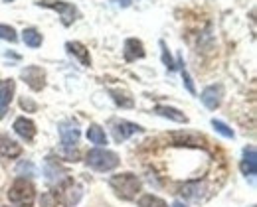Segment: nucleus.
Wrapping results in <instances>:
<instances>
[{"label":"nucleus","instance_id":"obj_1","mask_svg":"<svg viewBox=\"0 0 257 207\" xmlns=\"http://www.w3.org/2000/svg\"><path fill=\"white\" fill-rule=\"evenodd\" d=\"M109 186L113 188V192L121 198V200H135L137 194L141 192V180L135 176V174H119V176H113L109 180Z\"/></svg>","mask_w":257,"mask_h":207},{"label":"nucleus","instance_id":"obj_2","mask_svg":"<svg viewBox=\"0 0 257 207\" xmlns=\"http://www.w3.org/2000/svg\"><path fill=\"white\" fill-rule=\"evenodd\" d=\"M87 166L93 168L97 172H111L119 166V156L107 148H93L87 152V158H85Z\"/></svg>","mask_w":257,"mask_h":207},{"label":"nucleus","instance_id":"obj_3","mask_svg":"<svg viewBox=\"0 0 257 207\" xmlns=\"http://www.w3.org/2000/svg\"><path fill=\"white\" fill-rule=\"evenodd\" d=\"M8 200L14 204V206H20V207H28L34 204L36 200V188L30 180L26 178H18L10 190H8Z\"/></svg>","mask_w":257,"mask_h":207},{"label":"nucleus","instance_id":"obj_4","mask_svg":"<svg viewBox=\"0 0 257 207\" xmlns=\"http://www.w3.org/2000/svg\"><path fill=\"white\" fill-rule=\"evenodd\" d=\"M40 6H46V8H52V10H56V12H60L62 14V22H64V26H69L73 20H75V16H77V10H75V6L73 4H69V2H52V0H40L38 2Z\"/></svg>","mask_w":257,"mask_h":207},{"label":"nucleus","instance_id":"obj_5","mask_svg":"<svg viewBox=\"0 0 257 207\" xmlns=\"http://www.w3.org/2000/svg\"><path fill=\"white\" fill-rule=\"evenodd\" d=\"M200 99H202V103H204L206 108L216 110L222 104V99H224V87L222 85H210V87H206L202 91Z\"/></svg>","mask_w":257,"mask_h":207},{"label":"nucleus","instance_id":"obj_6","mask_svg":"<svg viewBox=\"0 0 257 207\" xmlns=\"http://www.w3.org/2000/svg\"><path fill=\"white\" fill-rule=\"evenodd\" d=\"M44 176H46V180L52 186H62L64 182H67V172H65L58 162H54L52 158H48L44 162Z\"/></svg>","mask_w":257,"mask_h":207},{"label":"nucleus","instance_id":"obj_7","mask_svg":"<svg viewBox=\"0 0 257 207\" xmlns=\"http://www.w3.org/2000/svg\"><path fill=\"white\" fill-rule=\"evenodd\" d=\"M22 79L28 83V87L34 91H42L44 85H46V73L44 69L38 68V66H30L22 71Z\"/></svg>","mask_w":257,"mask_h":207},{"label":"nucleus","instance_id":"obj_8","mask_svg":"<svg viewBox=\"0 0 257 207\" xmlns=\"http://www.w3.org/2000/svg\"><path fill=\"white\" fill-rule=\"evenodd\" d=\"M111 130H113V138L117 142H123V140H127L128 136H133L137 132H143V126H139L135 122H128V120H115Z\"/></svg>","mask_w":257,"mask_h":207},{"label":"nucleus","instance_id":"obj_9","mask_svg":"<svg viewBox=\"0 0 257 207\" xmlns=\"http://www.w3.org/2000/svg\"><path fill=\"white\" fill-rule=\"evenodd\" d=\"M60 140L65 148H73L79 140V128L73 120H65L60 124Z\"/></svg>","mask_w":257,"mask_h":207},{"label":"nucleus","instance_id":"obj_10","mask_svg":"<svg viewBox=\"0 0 257 207\" xmlns=\"http://www.w3.org/2000/svg\"><path fill=\"white\" fill-rule=\"evenodd\" d=\"M65 50H67L69 56H73L83 68H89V66H91L89 50H87L83 44H79V42H67V44H65Z\"/></svg>","mask_w":257,"mask_h":207},{"label":"nucleus","instance_id":"obj_11","mask_svg":"<svg viewBox=\"0 0 257 207\" xmlns=\"http://www.w3.org/2000/svg\"><path fill=\"white\" fill-rule=\"evenodd\" d=\"M239 168H241L243 176H255L257 174V152L253 146L243 150V158H241Z\"/></svg>","mask_w":257,"mask_h":207},{"label":"nucleus","instance_id":"obj_12","mask_svg":"<svg viewBox=\"0 0 257 207\" xmlns=\"http://www.w3.org/2000/svg\"><path fill=\"white\" fill-rule=\"evenodd\" d=\"M14 81L12 79H0V118L4 116L6 112V106L12 101V95H14Z\"/></svg>","mask_w":257,"mask_h":207},{"label":"nucleus","instance_id":"obj_13","mask_svg":"<svg viewBox=\"0 0 257 207\" xmlns=\"http://www.w3.org/2000/svg\"><path fill=\"white\" fill-rule=\"evenodd\" d=\"M14 132L18 136H22L24 140H32L36 136V124L30 118H26V116H18L14 120Z\"/></svg>","mask_w":257,"mask_h":207},{"label":"nucleus","instance_id":"obj_14","mask_svg":"<svg viewBox=\"0 0 257 207\" xmlns=\"http://www.w3.org/2000/svg\"><path fill=\"white\" fill-rule=\"evenodd\" d=\"M155 112L164 116V118L174 120V122H184V124L188 122V116H186L182 110H178V108H174V106H168V104H157V106H155Z\"/></svg>","mask_w":257,"mask_h":207},{"label":"nucleus","instance_id":"obj_15","mask_svg":"<svg viewBox=\"0 0 257 207\" xmlns=\"http://www.w3.org/2000/svg\"><path fill=\"white\" fill-rule=\"evenodd\" d=\"M145 58V46L141 40H135L131 38L125 42V60L127 62H135V60H141Z\"/></svg>","mask_w":257,"mask_h":207},{"label":"nucleus","instance_id":"obj_16","mask_svg":"<svg viewBox=\"0 0 257 207\" xmlns=\"http://www.w3.org/2000/svg\"><path fill=\"white\" fill-rule=\"evenodd\" d=\"M0 154L6 158H16L22 154V146L10 136H0Z\"/></svg>","mask_w":257,"mask_h":207},{"label":"nucleus","instance_id":"obj_17","mask_svg":"<svg viewBox=\"0 0 257 207\" xmlns=\"http://www.w3.org/2000/svg\"><path fill=\"white\" fill-rule=\"evenodd\" d=\"M204 190H206L204 184H200V182H190V184H184V186L180 188V194H182V198H186V200L200 202L202 196H204Z\"/></svg>","mask_w":257,"mask_h":207},{"label":"nucleus","instance_id":"obj_18","mask_svg":"<svg viewBox=\"0 0 257 207\" xmlns=\"http://www.w3.org/2000/svg\"><path fill=\"white\" fill-rule=\"evenodd\" d=\"M81 196H83L81 188H79L77 184H69L67 188H64V192H62V202H64L65 206L73 207L81 200Z\"/></svg>","mask_w":257,"mask_h":207},{"label":"nucleus","instance_id":"obj_19","mask_svg":"<svg viewBox=\"0 0 257 207\" xmlns=\"http://www.w3.org/2000/svg\"><path fill=\"white\" fill-rule=\"evenodd\" d=\"M172 140L180 146H202V142H204V138L194 134V132H174Z\"/></svg>","mask_w":257,"mask_h":207},{"label":"nucleus","instance_id":"obj_20","mask_svg":"<svg viewBox=\"0 0 257 207\" xmlns=\"http://www.w3.org/2000/svg\"><path fill=\"white\" fill-rule=\"evenodd\" d=\"M22 40H24V44H26L28 48H40L42 42H44L42 34H40L36 28H26V30L22 32Z\"/></svg>","mask_w":257,"mask_h":207},{"label":"nucleus","instance_id":"obj_21","mask_svg":"<svg viewBox=\"0 0 257 207\" xmlns=\"http://www.w3.org/2000/svg\"><path fill=\"white\" fill-rule=\"evenodd\" d=\"M87 138H89L93 144H97L99 148L107 144V134H105V130H103L99 124H91V126L87 128Z\"/></svg>","mask_w":257,"mask_h":207},{"label":"nucleus","instance_id":"obj_22","mask_svg":"<svg viewBox=\"0 0 257 207\" xmlns=\"http://www.w3.org/2000/svg\"><path fill=\"white\" fill-rule=\"evenodd\" d=\"M139 207H168V206H166V202L161 200V198H157L153 194H147V196H143L139 200Z\"/></svg>","mask_w":257,"mask_h":207},{"label":"nucleus","instance_id":"obj_23","mask_svg":"<svg viewBox=\"0 0 257 207\" xmlns=\"http://www.w3.org/2000/svg\"><path fill=\"white\" fill-rule=\"evenodd\" d=\"M212 126H214V130H216V132H220V134H222V136H225V138L235 136V134H233V130H231V128H229L225 122H222V120H216V118H214V120H212Z\"/></svg>","mask_w":257,"mask_h":207},{"label":"nucleus","instance_id":"obj_24","mask_svg":"<svg viewBox=\"0 0 257 207\" xmlns=\"http://www.w3.org/2000/svg\"><path fill=\"white\" fill-rule=\"evenodd\" d=\"M0 38H2V40H6V42H12V44L18 40L16 30H14L12 26H6V24H0Z\"/></svg>","mask_w":257,"mask_h":207},{"label":"nucleus","instance_id":"obj_25","mask_svg":"<svg viewBox=\"0 0 257 207\" xmlns=\"http://www.w3.org/2000/svg\"><path fill=\"white\" fill-rule=\"evenodd\" d=\"M161 48H162V62H164V66L170 69H174V62H172V58H170V54H168V50H166V44L161 42Z\"/></svg>","mask_w":257,"mask_h":207},{"label":"nucleus","instance_id":"obj_26","mask_svg":"<svg viewBox=\"0 0 257 207\" xmlns=\"http://www.w3.org/2000/svg\"><path fill=\"white\" fill-rule=\"evenodd\" d=\"M182 81H184V87L188 89V93L196 95V87H194L192 77H190V73H188V71H182Z\"/></svg>","mask_w":257,"mask_h":207},{"label":"nucleus","instance_id":"obj_27","mask_svg":"<svg viewBox=\"0 0 257 207\" xmlns=\"http://www.w3.org/2000/svg\"><path fill=\"white\" fill-rule=\"evenodd\" d=\"M56 202H58V198L54 194H44L42 196V207H56Z\"/></svg>","mask_w":257,"mask_h":207},{"label":"nucleus","instance_id":"obj_28","mask_svg":"<svg viewBox=\"0 0 257 207\" xmlns=\"http://www.w3.org/2000/svg\"><path fill=\"white\" fill-rule=\"evenodd\" d=\"M111 95H113V99H115V103L121 104V106H133V101L128 99V101H125L123 97H121V93H117V91H111Z\"/></svg>","mask_w":257,"mask_h":207},{"label":"nucleus","instance_id":"obj_29","mask_svg":"<svg viewBox=\"0 0 257 207\" xmlns=\"http://www.w3.org/2000/svg\"><path fill=\"white\" fill-rule=\"evenodd\" d=\"M24 170H28V172H30V176H34V174H36V170H34V166H32V164H30V162H26V164L22 162V164L18 166V174H20V172H24Z\"/></svg>","mask_w":257,"mask_h":207},{"label":"nucleus","instance_id":"obj_30","mask_svg":"<svg viewBox=\"0 0 257 207\" xmlns=\"http://www.w3.org/2000/svg\"><path fill=\"white\" fill-rule=\"evenodd\" d=\"M22 106H24V108H26V106H28V108H30V110H34V108H36V104H34V103H30V101H26V99H22Z\"/></svg>","mask_w":257,"mask_h":207},{"label":"nucleus","instance_id":"obj_31","mask_svg":"<svg viewBox=\"0 0 257 207\" xmlns=\"http://www.w3.org/2000/svg\"><path fill=\"white\" fill-rule=\"evenodd\" d=\"M172 207H188V206H186V204H182V202H174Z\"/></svg>","mask_w":257,"mask_h":207},{"label":"nucleus","instance_id":"obj_32","mask_svg":"<svg viewBox=\"0 0 257 207\" xmlns=\"http://www.w3.org/2000/svg\"><path fill=\"white\" fill-rule=\"evenodd\" d=\"M4 2H14V0H4Z\"/></svg>","mask_w":257,"mask_h":207}]
</instances>
